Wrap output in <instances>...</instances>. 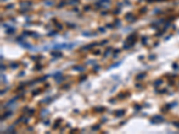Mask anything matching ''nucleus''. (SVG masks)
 I'll use <instances>...</instances> for the list:
<instances>
[{
    "mask_svg": "<svg viewBox=\"0 0 179 134\" xmlns=\"http://www.w3.org/2000/svg\"><path fill=\"white\" fill-rule=\"evenodd\" d=\"M144 73H143V74H141V75H139V77H138V79L139 78H141V79H142V78H143V77H144Z\"/></svg>",
    "mask_w": 179,
    "mask_h": 134,
    "instance_id": "obj_1",
    "label": "nucleus"
}]
</instances>
